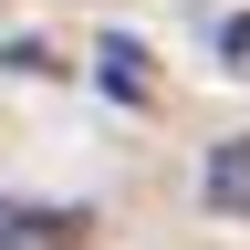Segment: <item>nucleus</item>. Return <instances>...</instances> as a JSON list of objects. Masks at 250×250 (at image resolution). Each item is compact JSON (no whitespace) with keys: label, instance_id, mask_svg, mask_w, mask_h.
<instances>
[{"label":"nucleus","instance_id":"f257e3e1","mask_svg":"<svg viewBox=\"0 0 250 250\" xmlns=\"http://www.w3.org/2000/svg\"><path fill=\"white\" fill-rule=\"evenodd\" d=\"M94 219L73 198H0V250H83Z\"/></svg>","mask_w":250,"mask_h":250},{"label":"nucleus","instance_id":"f03ea898","mask_svg":"<svg viewBox=\"0 0 250 250\" xmlns=\"http://www.w3.org/2000/svg\"><path fill=\"white\" fill-rule=\"evenodd\" d=\"M198 198H208V208H229V219H250V136L208 146V177H198Z\"/></svg>","mask_w":250,"mask_h":250},{"label":"nucleus","instance_id":"7ed1b4c3","mask_svg":"<svg viewBox=\"0 0 250 250\" xmlns=\"http://www.w3.org/2000/svg\"><path fill=\"white\" fill-rule=\"evenodd\" d=\"M94 62H104V94H125V104H146V94H156L146 42H125V31H104V52H94Z\"/></svg>","mask_w":250,"mask_h":250}]
</instances>
